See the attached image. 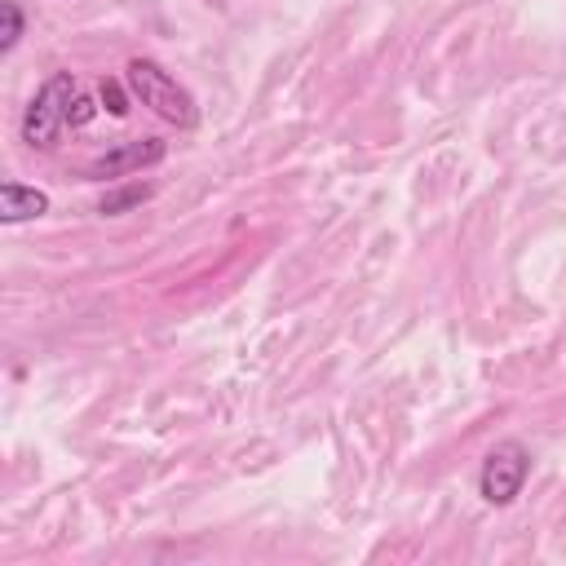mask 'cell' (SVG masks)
<instances>
[{"label": "cell", "instance_id": "1", "mask_svg": "<svg viewBox=\"0 0 566 566\" xmlns=\"http://www.w3.org/2000/svg\"><path fill=\"white\" fill-rule=\"evenodd\" d=\"M75 97H80L75 75H71V71H53V75L35 88V97L27 102V111H22V142L35 146V150L53 146V137H57L62 128H71V106H75Z\"/></svg>", "mask_w": 566, "mask_h": 566}, {"label": "cell", "instance_id": "2", "mask_svg": "<svg viewBox=\"0 0 566 566\" xmlns=\"http://www.w3.org/2000/svg\"><path fill=\"white\" fill-rule=\"evenodd\" d=\"M128 88H133V97H137L142 106H150V111H155L159 119H168V124L190 128V124L199 119L195 97H190L155 57H133V62H128Z\"/></svg>", "mask_w": 566, "mask_h": 566}, {"label": "cell", "instance_id": "3", "mask_svg": "<svg viewBox=\"0 0 566 566\" xmlns=\"http://www.w3.org/2000/svg\"><path fill=\"white\" fill-rule=\"evenodd\" d=\"M526 473H531V451H526L522 442H513V438H509V442H495V447L486 451V460H482L478 491H482L486 504L504 509V504H513V500L522 495Z\"/></svg>", "mask_w": 566, "mask_h": 566}, {"label": "cell", "instance_id": "4", "mask_svg": "<svg viewBox=\"0 0 566 566\" xmlns=\"http://www.w3.org/2000/svg\"><path fill=\"white\" fill-rule=\"evenodd\" d=\"M168 155V142L159 137H137V142H119L111 150H102L97 159L84 164V177L88 181H106V177H128V172H142V168H155L159 159Z\"/></svg>", "mask_w": 566, "mask_h": 566}, {"label": "cell", "instance_id": "5", "mask_svg": "<svg viewBox=\"0 0 566 566\" xmlns=\"http://www.w3.org/2000/svg\"><path fill=\"white\" fill-rule=\"evenodd\" d=\"M49 212V195L35 190V186H22V181H4L0 186V221L4 226H18V221H35Z\"/></svg>", "mask_w": 566, "mask_h": 566}, {"label": "cell", "instance_id": "6", "mask_svg": "<svg viewBox=\"0 0 566 566\" xmlns=\"http://www.w3.org/2000/svg\"><path fill=\"white\" fill-rule=\"evenodd\" d=\"M22 40V4L18 0H4L0 4V53H13Z\"/></svg>", "mask_w": 566, "mask_h": 566}, {"label": "cell", "instance_id": "7", "mask_svg": "<svg viewBox=\"0 0 566 566\" xmlns=\"http://www.w3.org/2000/svg\"><path fill=\"white\" fill-rule=\"evenodd\" d=\"M142 199H150V186H124V190H111V195L97 203V212H106V217H119L124 208H137Z\"/></svg>", "mask_w": 566, "mask_h": 566}, {"label": "cell", "instance_id": "8", "mask_svg": "<svg viewBox=\"0 0 566 566\" xmlns=\"http://www.w3.org/2000/svg\"><path fill=\"white\" fill-rule=\"evenodd\" d=\"M102 102H106V111L119 119V115H128V93L119 88V80H102Z\"/></svg>", "mask_w": 566, "mask_h": 566}]
</instances>
